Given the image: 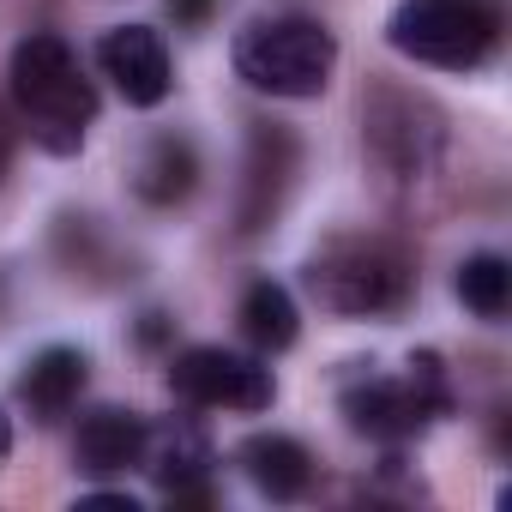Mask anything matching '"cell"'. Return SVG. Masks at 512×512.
<instances>
[{
    "instance_id": "6da1fadb",
    "label": "cell",
    "mask_w": 512,
    "mask_h": 512,
    "mask_svg": "<svg viewBox=\"0 0 512 512\" xmlns=\"http://www.w3.org/2000/svg\"><path fill=\"white\" fill-rule=\"evenodd\" d=\"M13 103L31 127V139L55 157H73L97 121V85L85 79L79 55L55 37V31H31L19 49H13Z\"/></svg>"
},
{
    "instance_id": "7a4b0ae2",
    "label": "cell",
    "mask_w": 512,
    "mask_h": 512,
    "mask_svg": "<svg viewBox=\"0 0 512 512\" xmlns=\"http://www.w3.org/2000/svg\"><path fill=\"white\" fill-rule=\"evenodd\" d=\"M410 253L386 235H332L314 260H308V290L320 308L344 314V320H374V314H398L410 302Z\"/></svg>"
},
{
    "instance_id": "3957f363",
    "label": "cell",
    "mask_w": 512,
    "mask_h": 512,
    "mask_svg": "<svg viewBox=\"0 0 512 512\" xmlns=\"http://www.w3.org/2000/svg\"><path fill=\"white\" fill-rule=\"evenodd\" d=\"M338 67V37L320 19H260L235 37V73L266 97H320Z\"/></svg>"
},
{
    "instance_id": "277c9868",
    "label": "cell",
    "mask_w": 512,
    "mask_h": 512,
    "mask_svg": "<svg viewBox=\"0 0 512 512\" xmlns=\"http://www.w3.org/2000/svg\"><path fill=\"white\" fill-rule=\"evenodd\" d=\"M386 43L404 61H422V67H440V73H470L494 55L500 13L488 0H398Z\"/></svg>"
},
{
    "instance_id": "5b68a950",
    "label": "cell",
    "mask_w": 512,
    "mask_h": 512,
    "mask_svg": "<svg viewBox=\"0 0 512 512\" xmlns=\"http://www.w3.org/2000/svg\"><path fill=\"white\" fill-rule=\"evenodd\" d=\"M446 404H452V392H446L440 356H416L404 380H356V386H344L350 428L368 434V440H386V446L416 440L434 416H446Z\"/></svg>"
},
{
    "instance_id": "8992f818",
    "label": "cell",
    "mask_w": 512,
    "mask_h": 512,
    "mask_svg": "<svg viewBox=\"0 0 512 512\" xmlns=\"http://www.w3.org/2000/svg\"><path fill=\"white\" fill-rule=\"evenodd\" d=\"M169 392L199 404V410H272L278 380L266 362L217 350V344H193L169 362Z\"/></svg>"
},
{
    "instance_id": "52a82bcc",
    "label": "cell",
    "mask_w": 512,
    "mask_h": 512,
    "mask_svg": "<svg viewBox=\"0 0 512 512\" xmlns=\"http://www.w3.org/2000/svg\"><path fill=\"white\" fill-rule=\"evenodd\" d=\"M368 145H374V157H380V169L392 181H422L434 169L446 133H440V115L422 97L380 91L374 109H368Z\"/></svg>"
},
{
    "instance_id": "ba28073f",
    "label": "cell",
    "mask_w": 512,
    "mask_h": 512,
    "mask_svg": "<svg viewBox=\"0 0 512 512\" xmlns=\"http://www.w3.org/2000/svg\"><path fill=\"white\" fill-rule=\"evenodd\" d=\"M302 151H296V133L284 121H253L247 133V193H241V235H260L278 211H284V193H290V175H296Z\"/></svg>"
},
{
    "instance_id": "9c48e42d",
    "label": "cell",
    "mask_w": 512,
    "mask_h": 512,
    "mask_svg": "<svg viewBox=\"0 0 512 512\" xmlns=\"http://www.w3.org/2000/svg\"><path fill=\"white\" fill-rule=\"evenodd\" d=\"M97 67H103V79H115V91H121L133 109H157V103L169 97V85H175L169 49H163V37H157L151 25H121V31H109V37L97 43Z\"/></svg>"
},
{
    "instance_id": "30bf717a",
    "label": "cell",
    "mask_w": 512,
    "mask_h": 512,
    "mask_svg": "<svg viewBox=\"0 0 512 512\" xmlns=\"http://www.w3.org/2000/svg\"><path fill=\"white\" fill-rule=\"evenodd\" d=\"M139 464L151 470V482L169 500H205V482H211L217 452H211V440L193 422H157V428H145Z\"/></svg>"
},
{
    "instance_id": "8fae6325",
    "label": "cell",
    "mask_w": 512,
    "mask_h": 512,
    "mask_svg": "<svg viewBox=\"0 0 512 512\" xmlns=\"http://www.w3.org/2000/svg\"><path fill=\"white\" fill-rule=\"evenodd\" d=\"M139 452H145V416H139V410L97 404V410L79 422V440H73L79 470H91V476H121L127 464H139Z\"/></svg>"
},
{
    "instance_id": "7c38bea8",
    "label": "cell",
    "mask_w": 512,
    "mask_h": 512,
    "mask_svg": "<svg viewBox=\"0 0 512 512\" xmlns=\"http://www.w3.org/2000/svg\"><path fill=\"white\" fill-rule=\"evenodd\" d=\"M85 380H91V362H85V350H67V344H55V350H43V356H37L25 374H19V398L31 404V416H37V422H61V416L79 404Z\"/></svg>"
},
{
    "instance_id": "4fadbf2b",
    "label": "cell",
    "mask_w": 512,
    "mask_h": 512,
    "mask_svg": "<svg viewBox=\"0 0 512 512\" xmlns=\"http://www.w3.org/2000/svg\"><path fill=\"white\" fill-rule=\"evenodd\" d=\"M241 470H247L253 488L272 494V500H302V494L314 488V458H308V446L290 440V434H253V440L241 446Z\"/></svg>"
},
{
    "instance_id": "5bb4252c",
    "label": "cell",
    "mask_w": 512,
    "mask_h": 512,
    "mask_svg": "<svg viewBox=\"0 0 512 512\" xmlns=\"http://www.w3.org/2000/svg\"><path fill=\"white\" fill-rule=\"evenodd\" d=\"M193 181H199V157H193V145L175 139V133L145 139V151L133 157V193L151 199V205H175V199H187Z\"/></svg>"
},
{
    "instance_id": "9a60e30c",
    "label": "cell",
    "mask_w": 512,
    "mask_h": 512,
    "mask_svg": "<svg viewBox=\"0 0 512 512\" xmlns=\"http://www.w3.org/2000/svg\"><path fill=\"white\" fill-rule=\"evenodd\" d=\"M241 332H247V344H260V350H290L296 332H302L290 290L272 284V278L247 284V296H241Z\"/></svg>"
},
{
    "instance_id": "2e32d148",
    "label": "cell",
    "mask_w": 512,
    "mask_h": 512,
    "mask_svg": "<svg viewBox=\"0 0 512 512\" xmlns=\"http://www.w3.org/2000/svg\"><path fill=\"white\" fill-rule=\"evenodd\" d=\"M458 302L476 314V320H500L506 302H512V266L500 253H470L458 266Z\"/></svg>"
},
{
    "instance_id": "e0dca14e",
    "label": "cell",
    "mask_w": 512,
    "mask_h": 512,
    "mask_svg": "<svg viewBox=\"0 0 512 512\" xmlns=\"http://www.w3.org/2000/svg\"><path fill=\"white\" fill-rule=\"evenodd\" d=\"M169 13H175V25H205L211 0H169Z\"/></svg>"
},
{
    "instance_id": "ac0fdd59",
    "label": "cell",
    "mask_w": 512,
    "mask_h": 512,
    "mask_svg": "<svg viewBox=\"0 0 512 512\" xmlns=\"http://www.w3.org/2000/svg\"><path fill=\"white\" fill-rule=\"evenodd\" d=\"M7 163H13V127L0 121V181H7Z\"/></svg>"
},
{
    "instance_id": "d6986e66",
    "label": "cell",
    "mask_w": 512,
    "mask_h": 512,
    "mask_svg": "<svg viewBox=\"0 0 512 512\" xmlns=\"http://www.w3.org/2000/svg\"><path fill=\"white\" fill-rule=\"evenodd\" d=\"M7 452H13V422L0 416V458H7Z\"/></svg>"
}]
</instances>
